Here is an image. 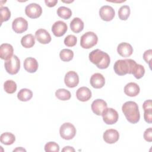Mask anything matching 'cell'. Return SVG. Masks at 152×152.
Masks as SVG:
<instances>
[{
	"mask_svg": "<svg viewBox=\"0 0 152 152\" xmlns=\"http://www.w3.org/2000/svg\"><path fill=\"white\" fill-rule=\"evenodd\" d=\"M70 28L73 32L78 33L84 28V22L80 18L75 17L70 23Z\"/></svg>",
	"mask_w": 152,
	"mask_h": 152,
	"instance_id": "22",
	"label": "cell"
},
{
	"mask_svg": "<svg viewBox=\"0 0 152 152\" xmlns=\"http://www.w3.org/2000/svg\"><path fill=\"white\" fill-rule=\"evenodd\" d=\"M98 41V37L93 31L84 33L80 39V45L84 49H90L95 46Z\"/></svg>",
	"mask_w": 152,
	"mask_h": 152,
	"instance_id": "4",
	"label": "cell"
},
{
	"mask_svg": "<svg viewBox=\"0 0 152 152\" xmlns=\"http://www.w3.org/2000/svg\"><path fill=\"white\" fill-rule=\"evenodd\" d=\"M25 13L30 18H37L41 15L42 8L36 3H31L26 7Z\"/></svg>",
	"mask_w": 152,
	"mask_h": 152,
	"instance_id": "8",
	"label": "cell"
},
{
	"mask_svg": "<svg viewBox=\"0 0 152 152\" xmlns=\"http://www.w3.org/2000/svg\"><path fill=\"white\" fill-rule=\"evenodd\" d=\"M1 23L8 21L11 17V11L7 7H1Z\"/></svg>",
	"mask_w": 152,
	"mask_h": 152,
	"instance_id": "32",
	"label": "cell"
},
{
	"mask_svg": "<svg viewBox=\"0 0 152 152\" xmlns=\"http://www.w3.org/2000/svg\"><path fill=\"white\" fill-rule=\"evenodd\" d=\"M39 64L35 58L28 57L25 59L24 61V68L27 72L34 73L37 70Z\"/></svg>",
	"mask_w": 152,
	"mask_h": 152,
	"instance_id": "19",
	"label": "cell"
},
{
	"mask_svg": "<svg viewBox=\"0 0 152 152\" xmlns=\"http://www.w3.org/2000/svg\"><path fill=\"white\" fill-rule=\"evenodd\" d=\"M4 66L8 74L11 75L16 74L20 68V61L16 55H13L10 59L5 61Z\"/></svg>",
	"mask_w": 152,
	"mask_h": 152,
	"instance_id": "6",
	"label": "cell"
},
{
	"mask_svg": "<svg viewBox=\"0 0 152 152\" xmlns=\"http://www.w3.org/2000/svg\"><path fill=\"white\" fill-rule=\"evenodd\" d=\"M14 49L11 45L2 43L0 46V58L4 60H8L13 56Z\"/></svg>",
	"mask_w": 152,
	"mask_h": 152,
	"instance_id": "16",
	"label": "cell"
},
{
	"mask_svg": "<svg viewBox=\"0 0 152 152\" xmlns=\"http://www.w3.org/2000/svg\"><path fill=\"white\" fill-rule=\"evenodd\" d=\"M57 14L59 17L65 20H68L71 17L72 11L69 8L62 6L58 8Z\"/></svg>",
	"mask_w": 152,
	"mask_h": 152,
	"instance_id": "27",
	"label": "cell"
},
{
	"mask_svg": "<svg viewBox=\"0 0 152 152\" xmlns=\"http://www.w3.org/2000/svg\"><path fill=\"white\" fill-rule=\"evenodd\" d=\"M76 128L74 125L69 122L63 124L59 128V134L62 138L69 140L72 139L76 134Z\"/></svg>",
	"mask_w": 152,
	"mask_h": 152,
	"instance_id": "5",
	"label": "cell"
},
{
	"mask_svg": "<svg viewBox=\"0 0 152 152\" xmlns=\"http://www.w3.org/2000/svg\"><path fill=\"white\" fill-rule=\"evenodd\" d=\"M99 15L102 20L109 21L114 18L115 11L111 6L103 5L99 10Z\"/></svg>",
	"mask_w": 152,
	"mask_h": 152,
	"instance_id": "10",
	"label": "cell"
},
{
	"mask_svg": "<svg viewBox=\"0 0 152 152\" xmlns=\"http://www.w3.org/2000/svg\"><path fill=\"white\" fill-rule=\"evenodd\" d=\"M144 138L148 142L152 141V128H148L146 129L144 132Z\"/></svg>",
	"mask_w": 152,
	"mask_h": 152,
	"instance_id": "36",
	"label": "cell"
},
{
	"mask_svg": "<svg viewBox=\"0 0 152 152\" xmlns=\"http://www.w3.org/2000/svg\"><path fill=\"white\" fill-rule=\"evenodd\" d=\"M107 103L104 100L97 99L92 102L91 107L94 113L100 116L102 115V112L107 107Z\"/></svg>",
	"mask_w": 152,
	"mask_h": 152,
	"instance_id": "14",
	"label": "cell"
},
{
	"mask_svg": "<svg viewBox=\"0 0 152 152\" xmlns=\"http://www.w3.org/2000/svg\"><path fill=\"white\" fill-rule=\"evenodd\" d=\"M103 138L106 143L114 144L118 141L119 138V134L116 129H109L103 133Z\"/></svg>",
	"mask_w": 152,
	"mask_h": 152,
	"instance_id": "13",
	"label": "cell"
},
{
	"mask_svg": "<svg viewBox=\"0 0 152 152\" xmlns=\"http://www.w3.org/2000/svg\"><path fill=\"white\" fill-rule=\"evenodd\" d=\"M130 12L129 7L128 5H123L118 10V17L121 20H126L129 17Z\"/></svg>",
	"mask_w": 152,
	"mask_h": 152,
	"instance_id": "29",
	"label": "cell"
},
{
	"mask_svg": "<svg viewBox=\"0 0 152 152\" xmlns=\"http://www.w3.org/2000/svg\"><path fill=\"white\" fill-rule=\"evenodd\" d=\"M77 42V37L72 34L68 35L64 39V44L68 47L74 46Z\"/></svg>",
	"mask_w": 152,
	"mask_h": 152,
	"instance_id": "34",
	"label": "cell"
},
{
	"mask_svg": "<svg viewBox=\"0 0 152 152\" xmlns=\"http://www.w3.org/2000/svg\"><path fill=\"white\" fill-rule=\"evenodd\" d=\"M90 83L91 86L94 88H101L105 84V78L100 73H95L90 78Z\"/></svg>",
	"mask_w": 152,
	"mask_h": 152,
	"instance_id": "18",
	"label": "cell"
},
{
	"mask_svg": "<svg viewBox=\"0 0 152 152\" xmlns=\"http://www.w3.org/2000/svg\"><path fill=\"white\" fill-rule=\"evenodd\" d=\"M13 151H26V150L22 147H17L13 150Z\"/></svg>",
	"mask_w": 152,
	"mask_h": 152,
	"instance_id": "41",
	"label": "cell"
},
{
	"mask_svg": "<svg viewBox=\"0 0 152 152\" xmlns=\"http://www.w3.org/2000/svg\"><path fill=\"white\" fill-rule=\"evenodd\" d=\"M144 74H145L144 67L142 65L136 64L132 69V74H133L134 76L137 79H140L144 76Z\"/></svg>",
	"mask_w": 152,
	"mask_h": 152,
	"instance_id": "30",
	"label": "cell"
},
{
	"mask_svg": "<svg viewBox=\"0 0 152 152\" xmlns=\"http://www.w3.org/2000/svg\"><path fill=\"white\" fill-rule=\"evenodd\" d=\"M4 88L7 93L12 94L17 90V84L13 80H8L4 84Z\"/></svg>",
	"mask_w": 152,
	"mask_h": 152,
	"instance_id": "31",
	"label": "cell"
},
{
	"mask_svg": "<svg viewBox=\"0 0 152 152\" xmlns=\"http://www.w3.org/2000/svg\"><path fill=\"white\" fill-rule=\"evenodd\" d=\"M64 82L65 85L69 88L75 87L79 83L78 74L73 71H68L65 75Z\"/></svg>",
	"mask_w": 152,
	"mask_h": 152,
	"instance_id": "11",
	"label": "cell"
},
{
	"mask_svg": "<svg viewBox=\"0 0 152 152\" xmlns=\"http://www.w3.org/2000/svg\"><path fill=\"white\" fill-rule=\"evenodd\" d=\"M136 62L131 59L117 60L113 66L115 72L118 75H125L126 74H131Z\"/></svg>",
	"mask_w": 152,
	"mask_h": 152,
	"instance_id": "3",
	"label": "cell"
},
{
	"mask_svg": "<svg viewBox=\"0 0 152 152\" xmlns=\"http://www.w3.org/2000/svg\"><path fill=\"white\" fill-rule=\"evenodd\" d=\"M12 28L16 33H22L27 30L28 22L23 17H17L13 20Z\"/></svg>",
	"mask_w": 152,
	"mask_h": 152,
	"instance_id": "9",
	"label": "cell"
},
{
	"mask_svg": "<svg viewBox=\"0 0 152 152\" xmlns=\"http://www.w3.org/2000/svg\"><path fill=\"white\" fill-rule=\"evenodd\" d=\"M45 2L48 7H53L56 5V4L58 3V1L57 0H45Z\"/></svg>",
	"mask_w": 152,
	"mask_h": 152,
	"instance_id": "39",
	"label": "cell"
},
{
	"mask_svg": "<svg viewBox=\"0 0 152 152\" xmlns=\"http://www.w3.org/2000/svg\"><path fill=\"white\" fill-rule=\"evenodd\" d=\"M68 30L66 24L62 21H57L54 23L52 27V31L56 37L64 36Z\"/></svg>",
	"mask_w": 152,
	"mask_h": 152,
	"instance_id": "12",
	"label": "cell"
},
{
	"mask_svg": "<svg viewBox=\"0 0 152 152\" xmlns=\"http://www.w3.org/2000/svg\"><path fill=\"white\" fill-rule=\"evenodd\" d=\"M89 60L99 69L107 68L110 62L109 55L99 49L93 50L89 53Z\"/></svg>",
	"mask_w": 152,
	"mask_h": 152,
	"instance_id": "1",
	"label": "cell"
},
{
	"mask_svg": "<svg viewBox=\"0 0 152 152\" xmlns=\"http://www.w3.org/2000/svg\"><path fill=\"white\" fill-rule=\"evenodd\" d=\"M55 96L61 100H68L70 99L71 94L69 91L65 88H59L55 92Z\"/></svg>",
	"mask_w": 152,
	"mask_h": 152,
	"instance_id": "26",
	"label": "cell"
},
{
	"mask_svg": "<svg viewBox=\"0 0 152 152\" xmlns=\"http://www.w3.org/2000/svg\"><path fill=\"white\" fill-rule=\"evenodd\" d=\"M122 110L126 119L131 124L137 123L140 119V114L138 104L132 101H128L124 103Z\"/></svg>",
	"mask_w": 152,
	"mask_h": 152,
	"instance_id": "2",
	"label": "cell"
},
{
	"mask_svg": "<svg viewBox=\"0 0 152 152\" xmlns=\"http://www.w3.org/2000/svg\"><path fill=\"white\" fill-rule=\"evenodd\" d=\"M152 103H151V100H145L143 104H142V108L144 109V111L146 110H152Z\"/></svg>",
	"mask_w": 152,
	"mask_h": 152,
	"instance_id": "38",
	"label": "cell"
},
{
	"mask_svg": "<svg viewBox=\"0 0 152 152\" xmlns=\"http://www.w3.org/2000/svg\"><path fill=\"white\" fill-rule=\"evenodd\" d=\"M102 115L103 121L107 125H112L115 124L119 118L118 112L111 107H106L102 112Z\"/></svg>",
	"mask_w": 152,
	"mask_h": 152,
	"instance_id": "7",
	"label": "cell"
},
{
	"mask_svg": "<svg viewBox=\"0 0 152 152\" xmlns=\"http://www.w3.org/2000/svg\"><path fill=\"white\" fill-rule=\"evenodd\" d=\"M144 118L148 124L152 123V110H146L144 113Z\"/></svg>",
	"mask_w": 152,
	"mask_h": 152,
	"instance_id": "37",
	"label": "cell"
},
{
	"mask_svg": "<svg viewBox=\"0 0 152 152\" xmlns=\"http://www.w3.org/2000/svg\"><path fill=\"white\" fill-rule=\"evenodd\" d=\"M35 37L41 44H48L52 40L49 33L43 28H39L36 31Z\"/></svg>",
	"mask_w": 152,
	"mask_h": 152,
	"instance_id": "15",
	"label": "cell"
},
{
	"mask_svg": "<svg viewBox=\"0 0 152 152\" xmlns=\"http://www.w3.org/2000/svg\"><path fill=\"white\" fill-rule=\"evenodd\" d=\"M33 97L32 91L28 88H22L17 94V98L22 102H27L30 100Z\"/></svg>",
	"mask_w": 152,
	"mask_h": 152,
	"instance_id": "24",
	"label": "cell"
},
{
	"mask_svg": "<svg viewBox=\"0 0 152 152\" xmlns=\"http://www.w3.org/2000/svg\"><path fill=\"white\" fill-rule=\"evenodd\" d=\"M1 142L4 145H9L12 144L15 141V137L11 132L2 133L0 136Z\"/></svg>",
	"mask_w": 152,
	"mask_h": 152,
	"instance_id": "25",
	"label": "cell"
},
{
	"mask_svg": "<svg viewBox=\"0 0 152 152\" xmlns=\"http://www.w3.org/2000/svg\"><path fill=\"white\" fill-rule=\"evenodd\" d=\"M151 57H152V50L148 49L147 50H145L143 53V59L145 61V62L147 64H148L149 66L151 69Z\"/></svg>",
	"mask_w": 152,
	"mask_h": 152,
	"instance_id": "35",
	"label": "cell"
},
{
	"mask_svg": "<svg viewBox=\"0 0 152 152\" xmlns=\"http://www.w3.org/2000/svg\"><path fill=\"white\" fill-rule=\"evenodd\" d=\"M45 151L46 152H58L59 151V146L56 142L50 141L45 144Z\"/></svg>",
	"mask_w": 152,
	"mask_h": 152,
	"instance_id": "33",
	"label": "cell"
},
{
	"mask_svg": "<svg viewBox=\"0 0 152 152\" xmlns=\"http://www.w3.org/2000/svg\"><path fill=\"white\" fill-rule=\"evenodd\" d=\"M63 2H65V3H71L72 2H74V1H62Z\"/></svg>",
	"mask_w": 152,
	"mask_h": 152,
	"instance_id": "42",
	"label": "cell"
},
{
	"mask_svg": "<svg viewBox=\"0 0 152 152\" xmlns=\"http://www.w3.org/2000/svg\"><path fill=\"white\" fill-rule=\"evenodd\" d=\"M21 45L25 48H32L35 44V38L31 34H27L21 39Z\"/></svg>",
	"mask_w": 152,
	"mask_h": 152,
	"instance_id": "23",
	"label": "cell"
},
{
	"mask_svg": "<svg viewBox=\"0 0 152 152\" xmlns=\"http://www.w3.org/2000/svg\"><path fill=\"white\" fill-rule=\"evenodd\" d=\"M76 97L81 102H87L91 97V91L87 87H81L77 90Z\"/></svg>",
	"mask_w": 152,
	"mask_h": 152,
	"instance_id": "20",
	"label": "cell"
},
{
	"mask_svg": "<svg viewBox=\"0 0 152 152\" xmlns=\"http://www.w3.org/2000/svg\"><path fill=\"white\" fill-rule=\"evenodd\" d=\"M59 57L62 61L69 62L74 57V52L71 49H64L59 53Z\"/></svg>",
	"mask_w": 152,
	"mask_h": 152,
	"instance_id": "28",
	"label": "cell"
},
{
	"mask_svg": "<svg viewBox=\"0 0 152 152\" xmlns=\"http://www.w3.org/2000/svg\"><path fill=\"white\" fill-rule=\"evenodd\" d=\"M117 52L119 55L122 57H129L133 53V48L126 42H122L118 45L117 47Z\"/></svg>",
	"mask_w": 152,
	"mask_h": 152,
	"instance_id": "17",
	"label": "cell"
},
{
	"mask_svg": "<svg viewBox=\"0 0 152 152\" xmlns=\"http://www.w3.org/2000/svg\"><path fill=\"white\" fill-rule=\"evenodd\" d=\"M140 91L139 86L133 82H131L126 84L124 87V93L126 95L129 97L137 96Z\"/></svg>",
	"mask_w": 152,
	"mask_h": 152,
	"instance_id": "21",
	"label": "cell"
},
{
	"mask_svg": "<svg viewBox=\"0 0 152 152\" xmlns=\"http://www.w3.org/2000/svg\"><path fill=\"white\" fill-rule=\"evenodd\" d=\"M62 151H64V152H67V151H73L74 152L75 151V149L72 147H70V146H66L62 150Z\"/></svg>",
	"mask_w": 152,
	"mask_h": 152,
	"instance_id": "40",
	"label": "cell"
}]
</instances>
